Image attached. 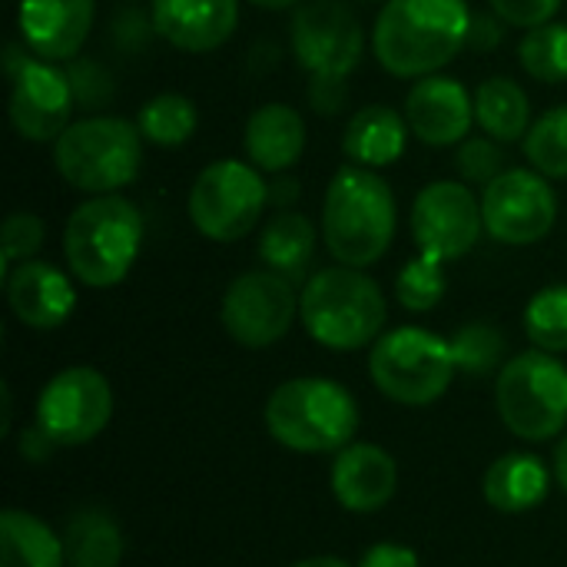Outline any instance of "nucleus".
<instances>
[{"mask_svg": "<svg viewBox=\"0 0 567 567\" xmlns=\"http://www.w3.org/2000/svg\"><path fill=\"white\" fill-rule=\"evenodd\" d=\"M153 30L183 53H209L239 27V0H153Z\"/></svg>", "mask_w": 567, "mask_h": 567, "instance_id": "19", "label": "nucleus"}, {"mask_svg": "<svg viewBox=\"0 0 567 567\" xmlns=\"http://www.w3.org/2000/svg\"><path fill=\"white\" fill-rule=\"evenodd\" d=\"M96 17V0H20V40L50 63L73 60L86 43Z\"/></svg>", "mask_w": 567, "mask_h": 567, "instance_id": "17", "label": "nucleus"}, {"mask_svg": "<svg viewBox=\"0 0 567 567\" xmlns=\"http://www.w3.org/2000/svg\"><path fill=\"white\" fill-rule=\"evenodd\" d=\"M269 203V186L252 163L216 159L189 186V219L199 236L213 243H236L249 236Z\"/></svg>", "mask_w": 567, "mask_h": 567, "instance_id": "9", "label": "nucleus"}, {"mask_svg": "<svg viewBox=\"0 0 567 567\" xmlns=\"http://www.w3.org/2000/svg\"><path fill=\"white\" fill-rule=\"evenodd\" d=\"M3 286H7L10 312L27 329H40V332L60 329L76 309V289H73L70 276L40 259L17 262L7 272Z\"/></svg>", "mask_w": 567, "mask_h": 567, "instance_id": "18", "label": "nucleus"}, {"mask_svg": "<svg viewBox=\"0 0 567 567\" xmlns=\"http://www.w3.org/2000/svg\"><path fill=\"white\" fill-rule=\"evenodd\" d=\"M458 173L465 176V183L475 186H488L492 179H498L505 173V156L498 140L492 136H468L458 150Z\"/></svg>", "mask_w": 567, "mask_h": 567, "instance_id": "35", "label": "nucleus"}, {"mask_svg": "<svg viewBox=\"0 0 567 567\" xmlns=\"http://www.w3.org/2000/svg\"><path fill=\"white\" fill-rule=\"evenodd\" d=\"M56 445L33 425L30 432H23V439H20V455L23 458H30V462H43L47 458V452H53Z\"/></svg>", "mask_w": 567, "mask_h": 567, "instance_id": "40", "label": "nucleus"}, {"mask_svg": "<svg viewBox=\"0 0 567 567\" xmlns=\"http://www.w3.org/2000/svg\"><path fill=\"white\" fill-rule=\"evenodd\" d=\"M349 100V86L342 76H309V103L316 113H339L342 103Z\"/></svg>", "mask_w": 567, "mask_h": 567, "instance_id": "37", "label": "nucleus"}, {"mask_svg": "<svg viewBox=\"0 0 567 567\" xmlns=\"http://www.w3.org/2000/svg\"><path fill=\"white\" fill-rule=\"evenodd\" d=\"M495 405L505 429L525 442H548L567 425V365L532 349L498 369Z\"/></svg>", "mask_w": 567, "mask_h": 567, "instance_id": "8", "label": "nucleus"}, {"mask_svg": "<svg viewBox=\"0 0 567 567\" xmlns=\"http://www.w3.org/2000/svg\"><path fill=\"white\" fill-rule=\"evenodd\" d=\"M289 43L309 76H349L365 53V30L342 0H302L292 13Z\"/></svg>", "mask_w": 567, "mask_h": 567, "instance_id": "13", "label": "nucleus"}, {"mask_svg": "<svg viewBox=\"0 0 567 567\" xmlns=\"http://www.w3.org/2000/svg\"><path fill=\"white\" fill-rule=\"evenodd\" d=\"M196 123H199L196 103L183 93H156L136 113V126L143 140L153 146H166V150L193 140Z\"/></svg>", "mask_w": 567, "mask_h": 567, "instance_id": "28", "label": "nucleus"}, {"mask_svg": "<svg viewBox=\"0 0 567 567\" xmlns=\"http://www.w3.org/2000/svg\"><path fill=\"white\" fill-rule=\"evenodd\" d=\"M43 219L37 213H27V209H17L3 219V229H0V249H3V272H10V266L17 262H27L40 252L43 246Z\"/></svg>", "mask_w": 567, "mask_h": 567, "instance_id": "34", "label": "nucleus"}, {"mask_svg": "<svg viewBox=\"0 0 567 567\" xmlns=\"http://www.w3.org/2000/svg\"><path fill=\"white\" fill-rule=\"evenodd\" d=\"M63 551H66V567H120L123 535L106 512L83 508L66 522Z\"/></svg>", "mask_w": 567, "mask_h": 567, "instance_id": "27", "label": "nucleus"}, {"mask_svg": "<svg viewBox=\"0 0 567 567\" xmlns=\"http://www.w3.org/2000/svg\"><path fill=\"white\" fill-rule=\"evenodd\" d=\"M551 472L538 455L508 452L485 472V502L502 515H525L548 498Z\"/></svg>", "mask_w": 567, "mask_h": 567, "instance_id": "23", "label": "nucleus"}, {"mask_svg": "<svg viewBox=\"0 0 567 567\" xmlns=\"http://www.w3.org/2000/svg\"><path fill=\"white\" fill-rule=\"evenodd\" d=\"M475 123L485 130V136L498 143L525 140L532 130V100L525 86L512 76H488L475 90Z\"/></svg>", "mask_w": 567, "mask_h": 567, "instance_id": "25", "label": "nucleus"}, {"mask_svg": "<svg viewBox=\"0 0 567 567\" xmlns=\"http://www.w3.org/2000/svg\"><path fill=\"white\" fill-rule=\"evenodd\" d=\"M445 286H449L445 282V262L419 252L395 276V299L409 312H429V309H435L442 302Z\"/></svg>", "mask_w": 567, "mask_h": 567, "instance_id": "32", "label": "nucleus"}, {"mask_svg": "<svg viewBox=\"0 0 567 567\" xmlns=\"http://www.w3.org/2000/svg\"><path fill=\"white\" fill-rule=\"evenodd\" d=\"M243 146L249 163L259 173H286L302 159L306 150V120L289 103H266L246 120Z\"/></svg>", "mask_w": 567, "mask_h": 567, "instance_id": "21", "label": "nucleus"}, {"mask_svg": "<svg viewBox=\"0 0 567 567\" xmlns=\"http://www.w3.org/2000/svg\"><path fill=\"white\" fill-rule=\"evenodd\" d=\"M299 319L312 342L332 352H359L379 342L389 306L372 276L352 266H329L306 279Z\"/></svg>", "mask_w": 567, "mask_h": 567, "instance_id": "3", "label": "nucleus"}, {"mask_svg": "<svg viewBox=\"0 0 567 567\" xmlns=\"http://www.w3.org/2000/svg\"><path fill=\"white\" fill-rule=\"evenodd\" d=\"M395 193L375 169L349 163L326 186L322 239L339 266L379 262L395 239Z\"/></svg>", "mask_w": 567, "mask_h": 567, "instance_id": "2", "label": "nucleus"}, {"mask_svg": "<svg viewBox=\"0 0 567 567\" xmlns=\"http://www.w3.org/2000/svg\"><path fill=\"white\" fill-rule=\"evenodd\" d=\"M409 226L422 256H432L439 262L465 259L485 233L482 199L465 183L435 179L415 196Z\"/></svg>", "mask_w": 567, "mask_h": 567, "instance_id": "14", "label": "nucleus"}, {"mask_svg": "<svg viewBox=\"0 0 567 567\" xmlns=\"http://www.w3.org/2000/svg\"><path fill=\"white\" fill-rule=\"evenodd\" d=\"M252 7H259V10H289L292 3H299V0H249Z\"/></svg>", "mask_w": 567, "mask_h": 567, "instance_id": "44", "label": "nucleus"}, {"mask_svg": "<svg viewBox=\"0 0 567 567\" xmlns=\"http://www.w3.org/2000/svg\"><path fill=\"white\" fill-rule=\"evenodd\" d=\"M359 567H422L419 565V555L405 545H395V542H382L375 548H369L362 555V565Z\"/></svg>", "mask_w": 567, "mask_h": 567, "instance_id": "39", "label": "nucleus"}, {"mask_svg": "<svg viewBox=\"0 0 567 567\" xmlns=\"http://www.w3.org/2000/svg\"><path fill=\"white\" fill-rule=\"evenodd\" d=\"M492 10L508 23V27H542V23H551L561 0H488Z\"/></svg>", "mask_w": 567, "mask_h": 567, "instance_id": "36", "label": "nucleus"}, {"mask_svg": "<svg viewBox=\"0 0 567 567\" xmlns=\"http://www.w3.org/2000/svg\"><path fill=\"white\" fill-rule=\"evenodd\" d=\"M405 120L425 146L465 143L475 123V93L445 73L422 76L405 96Z\"/></svg>", "mask_w": 567, "mask_h": 567, "instance_id": "16", "label": "nucleus"}, {"mask_svg": "<svg viewBox=\"0 0 567 567\" xmlns=\"http://www.w3.org/2000/svg\"><path fill=\"white\" fill-rule=\"evenodd\" d=\"M289 567H352L349 561H342V558H332V555H319V558H306V561H296V565Z\"/></svg>", "mask_w": 567, "mask_h": 567, "instance_id": "42", "label": "nucleus"}, {"mask_svg": "<svg viewBox=\"0 0 567 567\" xmlns=\"http://www.w3.org/2000/svg\"><path fill=\"white\" fill-rule=\"evenodd\" d=\"M409 120L405 113L372 103L352 113L346 133H342V153L365 169H382L402 159L405 143H409Z\"/></svg>", "mask_w": 567, "mask_h": 567, "instance_id": "22", "label": "nucleus"}, {"mask_svg": "<svg viewBox=\"0 0 567 567\" xmlns=\"http://www.w3.org/2000/svg\"><path fill=\"white\" fill-rule=\"evenodd\" d=\"M505 40V20L492 10V13H472V27H468V50H478V53H488L495 50L498 43Z\"/></svg>", "mask_w": 567, "mask_h": 567, "instance_id": "38", "label": "nucleus"}, {"mask_svg": "<svg viewBox=\"0 0 567 567\" xmlns=\"http://www.w3.org/2000/svg\"><path fill=\"white\" fill-rule=\"evenodd\" d=\"M10 76V123L30 143H56L73 123V83L70 73L50 60H40L23 40L10 43L3 53Z\"/></svg>", "mask_w": 567, "mask_h": 567, "instance_id": "10", "label": "nucleus"}, {"mask_svg": "<svg viewBox=\"0 0 567 567\" xmlns=\"http://www.w3.org/2000/svg\"><path fill=\"white\" fill-rule=\"evenodd\" d=\"M455 372L458 365L452 342L422 326H402L379 336L369 355V375L375 389L385 399L412 409L439 402L449 392Z\"/></svg>", "mask_w": 567, "mask_h": 567, "instance_id": "7", "label": "nucleus"}, {"mask_svg": "<svg viewBox=\"0 0 567 567\" xmlns=\"http://www.w3.org/2000/svg\"><path fill=\"white\" fill-rule=\"evenodd\" d=\"M66 551L47 522L7 508L0 515V567H63Z\"/></svg>", "mask_w": 567, "mask_h": 567, "instance_id": "26", "label": "nucleus"}, {"mask_svg": "<svg viewBox=\"0 0 567 567\" xmlns=\"http://www.w3.org/2000/svg\"><path fill=\"white\" fill-rule=\"evenodd\" d=\"M518 63L532 80L565 83L567 80V23H542L532 27L518 43Z\"/></svg>", "mask_w": 567, "mask_h": 567, "instance_id": "29", "label": "nucleus"}, {"mask_svg": "<svg viewBox=\"0 0 567 567\" xmlns=\"http://www.w3.org/2000/svg\"><path fill=\"white\" fill-rule=\"evenodd\" d=\"M525 159L548 179H567V103L545 110L522 140Z\"/></svg>", "mask_w": 567, "mask_h": 567, "instance_id": "30", "label": "nucleus"}, {"mask_svg": "<svg viewBox=\"0 0 567 567\" xmlns=\"http://www.w3.org/2000/svg\"><path fill=\"white\" fill-rule=\"evenodd\" d=\"M266 429L289 452H342L359 432V405L352 392L332 379H289L276 385L266 402Z\"/></svg>", "mask_w": 567, "mask_h": 567, "instance_id": "5", "label": "nucleus"}, {"mask_svg": "<svg viewBox=\"0 0 567 567\" xmlns=\"http://www.w3.org/2000/svg\"><path fill=\"white\" fill-rule=\"evenodd\" d=\"M113 419V389L103 372L70 365L56 372L37 399V429L56 449L93 442Z\"/></svg>", "mask_w": 567, "mask_h": 567, "instance_id": "11", "label": "nucleus"}, {"mask_svg": "<svg viewBox=\"0 0 567 567\" xmlns=\"http://www.w3.org/2000/svg\"><path fill=\"white\" fill-rule=\"evenodd\" d=\"M452 342V355L458 372L465 375H488L495 369H502V355H505V336L488 326V322H472L465 329L455 332Z\"/></svg>", "mask_w": 567, "mask_h": 567, "instance_id": "33", "label": "nucleus"}, {"mask_svg": "<svg viewBox=\"0 0 567 567\" xmlns=\"http://www.w3.org/2000/svg\"><path fill=\"white\" fill-rule=\"evenodd\" d=\"M143 163V133L123 116L73 120L53 143L56 173L86 196H106L130 186Z\"/></svg>", "mask_w": 567, "mask_h": 567, "instance_id": "6", "label": "nucleus"}, {"mask_svg": "<svg viewBox=\"0 0 567 567\" xmlns=\"http://www.w3.org/2000/svg\"><path fill=\"white\" fill-rule=\"evenodd\" d=\"M143 246V216L133 199L120 193L90 196L80 203L63 229V256L73 272L90 289L120 286Z\"/></svg>", "mask_w": 567, "mask_h": 567, "instance_id": "4", "label": "nucleus"}, {"mask_svg": "<svg viewBox=\"0 0 567 567\" xmlns=\"http://www.w3.org/2000/svg\"><path fill=\"white\" fill-rule=\"evenodd\" d=\"M276 186H279V189H272V186H269V196H279L282 203H289V196L296 199V193H299V189H296V186H299L296 179H279Z\"/></svg>", "mask_w": 567, "mask_h": 567, "instance_id": "43", "label": "nucleus"}, {"mask_svg": "<svg viewBox=\"0 0 567 567\" xmlns=\"http://www.w3.org/2000/svg\"><path fill=\"white\" fill-rule=\"evenodd\" d=\"M555 475H558V485L565 488L567 495V435L561 439L558 452H555Z\"/></svg>", "mask_w": 567, "mask_h": 567, "instance_id": "41", "label": "nucleus"}, {"mask_svg": "<svg viewBox=\"0 0 567 567\" xmlns=\"http://www.w3.org/2000/svg\"><path fill=\"white\" fill-rule=\"evenodd\" d=\"M399 492L395 458L369 442H352L336 455L332 465V495L352 515H372L385 508Z\"/></svg>", "mask_w": 567, "mask_h": 567, "instance_id": "20", "label": "nucleus"}, {"mask_svg": "<svg viewBox=\"0 0 567 567\" xmlns=\"http://www.w3.org/2000/svg\"><path fill=\"white\" fill-rule=\"evenodd\" d=\"M525 332L542 352H567V286H545L525 306Z\"/></svg>", "mask_w": 567, "mask_h": 567, "instance_id": "31", "label": "nucleus"}, {"mask_svg": "<svg viewBox=\"0 0 567 567\" xmlns=\"http://www.w3.org/2000/svg\"><path fill=\"white\" fill-rule=\"evenodd\" d=\"M256 252H259L266 269L286 276L289 282H302V276H306V269H309V262L316 256V226H312V219L302 216V213H292V209H279L259 229Z\"/></svg>", "mask_w": 567, "mask_h": 567, "instance_id": "24", "label": "nucleus"}, {"mask_svg": "<svg viewBox=\"0 0 567 567\" xmlns=\"http://www.w3.org/2000/svg\"><path fill=\"white\" fill-rule=\"evenodd\" d=\"M468 27L465 0H385L372 27V50L392 76L422 80L465 50Z\"/></svg>", "mask_w": 567, "mask_h": 567, "instance_id": "1", "label": "nucleus"}, {"mask_svg": "<svg viewBox=\"0 0 567 567\" xmlns=\"http://www.w3.org/2000/svg\"><path fill=\"white\" fill-rule=\"evenodd\" d=\"M299 316L296 282L272 269H252L229 282L223 296V326L246 349H269L292 329Z\"/></svg>", "mask_w": 567, "mask_h": 567, "instance_id": "15", "label": "nucleus"}, {"mask_svg": "<svg viewBox=\"0 0 567 567\" xmlns=\"http://www.w3.org/2000/svg\"><path fill=\"white\" fill-rule=\"evenodd\" d=\"M485 233L505 246H535L558 223V196L548 176L532 166L505 169L482 189Z\"/></svg>", "mask_w": 567, "mask_h": 567, "instance_id": "12", "label": "nucleus"}]
</instances>
